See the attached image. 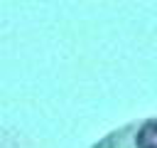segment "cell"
<instances>
[{
    "instance_id": "6da1fadb",
    "label": "cell",
    "mask_w": 157,
    "mask_h": 148,
    "mask_svg": "<svg viewBox=\"0 0 157 148\" xmlns=\"http://www.w3.org/2000/svg\"><path fill=\"white\" fill-rule=\"evenodd\" d=\"M98 148H157V118H147L140 126L113 133Z\"/></svg>"
}]
</instances>
